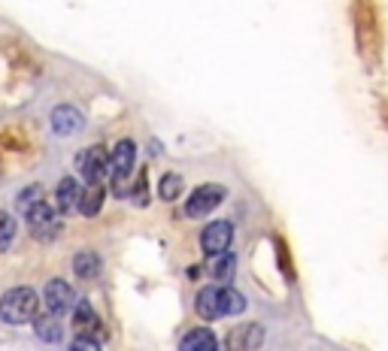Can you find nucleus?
<instances>
[{"label": "nucleus", "mask_w": 388, "mask_h": 351, "mask_svg": "<svg viewBox=\"0 0 388 351\" xmlns=\"http://www.w3.org/2000/svg\"><path fill=\"white\" fill-rule=\"evenodd\" d=\"M40 315V297L34 288H10L0 297V318L6 324H28Z\"/></svg>", "instance_id": "f257e3e1"}, {"label": "nucleus", "mask_w": 388, "mask_h": 351, "mask_svg": "<svg viewBox=\"0 0 388 351\" xmlns=\"http://www.w3.org/2000/svg\"><path fill=\"white\" fill-rule=\"evenodd\" d=\"M134 161H137V146L130 139H119L110 152V179L115 194H125V182L134 173Z\"/></svg>", "instance_id": "f03ea898"}, {"label": "nucleus", "mask_w": 388, "mask_h": 351, "mask_svg": "<svg viewBox=\"0 0 388 351\" xmlns=\"http://www.w3.org/2000/svg\"><path fill=\"white\" fill-rule=\"evenodd\" d=\"M228 197V188L225 185H216V182H206V185L194 188L192 197L185 200V215L188 219H203V215H210L212 209H219L225 203Z\"/></svg>", "instance_id": "7ed1b4c3"}, {"label": "nucleus", "mask_w": 388, "mask_h": 351, "mask_svg": "<svg viewBox=\"0 0 388 351\" xmlns=\"http://www.w3.org/2000/svg\"><path fill=\"white\" fill-rule=\"evenodd\" d=\"M79 176L85 179V185H103L106 173H110V152L103 146H92V148H82L76 157Z\"/></svg>", "instance_id": "20e7f679"}, {"label": "nucleus", "mask_w": 388, "mask_h": 351, "mask_svg": "<svg viewBox=\"0 0 388 351\" xmlns=\"http://www.w3.org/2000/svg\"><path fill=\"white\" fill-rule=\"evenodd\" d=\"M28 230H31V237L40 239V242H52L58 233H61V221H58V209L55 206H49L46 200L43 203H37L34 209H31L28 215Z\"/></svg>", "instance_id": "39448f33"}, {"label": "nucleus", "mask_w": 388, "mask_h": 351, "mask_svg": "<svg viewBox=\"0 0 388 351\" xmlns=\"http://www.w3.org/2000/svg\"><path fill=\"white\" fill-rule=\"evenodd\" d=\"M355 24H358V46H361V55L376 52L373 43H379V24H376L373 0H358V6H355Z\"/></svg>", "instance_id": "423d86ee"}, {"label": "nucleus", "mask_w": 388, "mask_h": 351, "mask_svg": "<svg viewBox=\"0 0 388 351\" xmlns=\"http://www.w3.org/2000/svg\"><path fill=\"white\" fill-rule=\"evenodd\" d=\"M261 345H264V327L255 321L237 324L225 336V351H258Z\"/></svg>", "instance_id": "0eeeda50"}, {"label": "nucleus", "mask_w": 388, "mask_h": 351, "mask_svg": "<svg viewBox=\"0 0 388 351\" xmlns=\"http://www.w3.org/2000/svg\"><path fill=\"white\" fill-rule=\"evenodd\" d=\"M43 306L49 315H58V318H61L64 312H70V309L76 306V294H73V288L64 279H52V282H46V288H43Z\"/></svg>", "instance_id": "6e6552de"}, {"label": "nucleus", "mask_w": 388, "mask_h": 351, "mask_svg": "<svg viewBox=\"0 0 388 351\" xmlns=\"http://www.w3.org/2000/svg\"><path fill=\"white\" fill-rule=\"evenodd\" d=\"M230 239H234V228H230V221H210L201 230V248L206 252V257L228 252Z\"/></svg>", "instance_id": "1a4fd4ad"}, {"label": "nucleus", "mask_w": 388, "mask_h": 351, "mask_svg": "<svg viewBox=\"0 0 388 351\" xmlns=\"http://www.w3.org/2000/svg\"><path fill=\"white\" fill-rule=\"evenodd\" d=\"M85 128V115L76 106H55L52 110V130L58 137H73Z\"/></svg>", "instance_id": "9d476101"}, {"label": "nucleus", "mask_w": 388, "mask_h": 351, "mask_svg": "<svg viewBox=\"0 0 388 351\" xmlns=\"http://www.w3.org/2000/svg\"><path fill=\"white\" fill-rule=\"evenodd\" d=\"M194 309L203 321H216L221 318V285H206L201 288V294L194 297Z\"/></svg>", "instance_id": "9b49d317"}, {"label": "nucleus", "mask_w": 388, "mask_h": 351, "mask_svg": "<svg viewBox=\"0 0 388 351\" xmlns=\"http://www.w3.org/2000/svg\"><path fill=\"white\" fill-rule=\"evenodd\" d=\"M79 200H82V185L73 179V176H64L55 188V209L61 215H67V212H73V209H79Z\"/></svg>", "instance_id": "f8f14e48"}, {"label": "nucleus", "mask_w": 388, "mask_h": 351, "mask_svg": "<svg viewBox=\"0 0 388 351\" xmlns=\"http://www.w3.org/2000/svg\"><path fill=\"white\" fill-rule=\"evenodd\" d=\"M206 273L216 279V285H228V282L234 279V273H237V257L230 252L210 255V261H206Z\"/></svg>", "instance_id": "ddd939ff"}, {"label": "nucleus", "mask_w": 388, "mask_h": 351, "mask_svg": "<svg viewBox=\"0 0 388 351\" xmlns=\"http://www.w3.org/2000/svg\"><path fill=\"white\" fill-rule=\"evenodd\" d=\"M179 351H219V339L212 330L206 327H194L188 330L183 342H179Z\"/></svg>", "instance_id": "4468645a"}, {"label": "nucleus", "mask_w": 388, "mask_h": 351, "mask_svg": "<svg viewBox=\"0 0 388 351\" xmlns=\"http://www.w3.org/2000/svg\"><path fill=\"white\" fill-rule=\"evenodd\" d=\"M73 327H76L79 336H92L97 330V315L88 300H79L76 306H73Z\"/></svg>", "instance_id": "2eb2a0df"}, {"label": "nucleus", "mask_w": 388, "mask_h": 351, "mask_svg": "<svg viewBox=\"0 0 388 351\" xmlns=\"http://www.w3.org/2000/svg\"><path fill=\"white\" fill-rule=\"evenodd\" d=\"M103 200H106L103 185H85L82 188V200H79V212L85 215V219H94V215L103 209Z\"/></svg>", "instance_id": "dca6fc26"}, {"label": "nucleus", "mask_w": 388, "mask_h": 351, "mask_svg": "<svg viewBox=\"0 0 388 351\" xmlns=\"http://www.w3.org/2000/svg\"><path fill=\"white\" fill-rule=\"evenodd\" d=\"M34 330H37V336L49 342V345H55V342H61L64 336V327H61V321H58V315H37L34 318Z\"/></svg>", "instance_id": "f3484780"}, {"label": "nucleus", "mask_w": 388, "mask_h": 351, "mask_svg": "<svg viewBox=\"0 0 388 351\" xmlns=\"http://www.w3.org/2000/svg\"><path fill=\"white\" fill-rule=\"evenodd\" d=\"M101 257H97L94 252H79L76 257H73V273L79 275V279H97L101 275Z\"/></svg>", "instance_id": "a211bd4d"}, {"label": "nucleus", "mask_w": 388, "mask_h": 351, "mask_svg": "<svg viewBox=\"0 0 388 351\" xmlns=\"http://www.w3.org/2000/svg\"><path fill=\"white\" fill-rule=\"evenodd\" d=\"M158 194H161V200H167V203L179 200V194H183V176L179 173H164L161 185H158Z\"/></svg>", "instance_id": "6ab92c4d"}, {"label": "nucleus", "mask_w": 388, "mask_h": 351, "mask_svg": "<svg viewBox=\"0 0 388 351\" xmlns=\"http://www.w3.org/2000/svg\"><path fill=\"white\" fill-rule=\"evenodd\" d=\"M243 309H246V297L240 294V291L221 288V312L225 315H240Z\"/></svg>", "instance_id": "aec40b11"}, {"label": "nucleus", "mask_w": 388, "mask_h": 351, "mask_svg": "<svg viewBox=\"0 0 388 351\" xmlns=\"http://www.w3.org/2000/svg\"><path fill=\"white\" fill-rule=\"evenodd\" d=\"M37 203H43V188H40V185H28L19 194V200H15V209H19L22 215H28Z\"/></svg>", "instance_id": "412c9836"}, {"label": "nucleus", "mask_w": 388, "mask_h": 351, "mask_svg": "<svg viewBox=\"0 0 388 351\" xmlns=\"http://www.w3.org/2000/svg\"><path fill=\"white\" fill-rule=\"evenodd\" d=\"M15 219L10 212H0V252H6V248L12 246V239H15Z\"/></svg>", "instance_id": "4be33fe9"}, {"label": "nucleus", "mask_w": 388, "mask_h": 351, "mask_svg": "<svg viewBox=\"0 0 388 351\" xmlns=\"http://www.w3.org/2000/svg\"><path fill=\"white\" fill-rule=\"evenodd\" d=\"M128 197L134 200L137 206H149V179H146V170H143V173H140L137 179H134V185H130Z\"/></svg>", "instance_id": "5701e85b"}, {"label": "nucleus", "mask_w": 388, "mask_h": 351, "mask_svg": "<svg viewBox=\"0 0 388 351\" xmlns=\"http://www.w3.org/2000/svg\"><path fill=\"white\" fill-rule=\"evenodd\" d=\"M70 351H101V345H97L94 336H76L73 339V345H70Z\"/></svg>", "instance_id": "b1692460"}]
</instances>
